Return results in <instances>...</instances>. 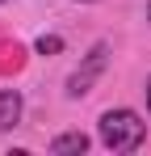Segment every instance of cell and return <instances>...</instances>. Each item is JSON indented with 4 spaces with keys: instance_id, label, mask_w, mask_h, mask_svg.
I'll list each match as a JSON object with an SVG mask.
<instances>
[{
    "instance_id": "obj_1",
    "label": "cell",
    "mask_w": 151,
    "mask_h": 156,
    "mask_svg": "<svg viewBox=\"0 0 151 156\" xmlns=\"http://www.w3.org/2000/svg\"><path fill=\"white\" fill-rule=\"evenodd\" d=\"M97 139L109 148V152H134V148H143V139H147V122L134 114V110H105L97 122Z\"/></svg>"
},
{
    "instance_id": "obj_2",
    "label": "cell",
    "mask_w": 151,
    "mask_h": 156,
    "mask_svg": "<svg viewBox=\"0 0 151 156\" xmlns=\"http://www.w3.org/2000/svg\"><path fill=\"white\" fill-rule=\"evenodd\" d=\"M109 55H113L109 42H92V47H88V55L80 59V68L67 76V97H84V93H92V84H97V80L105 76V68H109Z\"/></svg>"
},
{
    "instance_id": "obj_3",
    "label": "cell",
    "mask_w": 151,
    "mask_h": 156,
    "mask_svg": "<svg viewBox=\"0 0 151 156\" xmlns=\"http://www.w3.org/2000/svg\"><path fill=\"white\" fill-rule=\"evenodd\" d=\"M88 144H92V139H88L84 131H63V135L50 139V156H84Z\"/></svg>"
},
{
    "instance_id": "obj_4",
    "label": "cell",
    "mask_w": 151,
    "mask_h": 156,
    "mask_svg": "<svg viewBox=\"0 0 151 156\" xmlns=\"http://www.w3.org/2000/svg\"><path fill=\"white\" fill-rule=\"evenodd\" d=\"M21 110H25V101H21L17 89H0V131L17 127V122H21Z\"/></svg>"
},
{
    "instance_id": "obj_5",
    "label": "cell",
    "mask_w": 151,
    "mask_h": 156,
    "mask_svg": "<svg viewBox=\"0 0 151 156\" xmlns=\"http://www.w3.org/2000/svg\"><path fill=\"white\" fill-rule=\"evenodd\" d=\"M34 47H38V55H55V51H63V38L59 34H42Z\"/></svg>"
},
{
    "instance_id": "obj_6",
    "label": "cell",
    "mask_w": 151,
    "mask_h": 156,
    "mask_svg": "<svg viewBox=\"0 0 151 156\" xmlns=\"http://www.w3.org/2000/svg\"><path fill=\"white\" fill-rule=\"evenodd\" d=\"M147 114H151V76H147Z\"/></svg>"
},
{
    "instance_id": "obj_7",
    "label": "cell",
    "mask_w": 151,
    "mask_h": 156,
    "mask_svg": "<svg viewBox=\"0 0 151 156\" xmlns=\"http://www.w3.org/2000/svg\"><path fill=\"white\" fill-rule=\"evenodd\" d=\"M147 21H151V0H147Z\"/></svg>"
},
{
    "instance_id": "obj_8",
    "label": "cell",
    "mask_w": 151,
    "mask_h": 156,
    "mask_svg": "<svg viewBox=\"0 0 151 156\" xmlns=\"http://www.w3.org/2000/svg\"><path fill=\"white\" fill-rule=\"evenodd\" d=\"M80 4H88V0H80Z\"/></svg>"
}]
</instances>
